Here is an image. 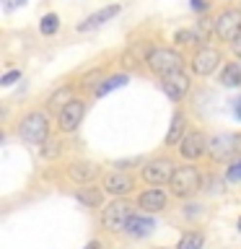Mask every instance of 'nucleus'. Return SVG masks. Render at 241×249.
I'll list each match as a JSON object with an SVG mask.
<instances>
[{
	"mask_svg": "<svg viewBox=\"0 0 241 249\" xmlns=\"http://www.w3.org/2000/svg\"><path fill=\"white\" fill-rule=\"evenodd\" d=\"M223 65V54L218 47L213 44H202L194 50V54L189 57V73L197 78H210L218 68Z\"/></svg>",
	"mask_w": 241,
	"mask_h": 249,
	"instance_id": "6e6552de",
	"label": "nucleus"
},
{
	"mask_svg": "<svg viewBox=\"0 0 241 249\" xmlns=\"http://www.w3.org/2000/svg\"><path fill=\"white\" fill-rule=\"evenodd\" d=\"M39 153H42V159H47V161H54V159H57V156L62 153V145L57 143V140H47V143L42 145V148H39Z\"/></svg>",
	"mask_w": 241,
	"mask_h": 249,
	"instance_id": "393cba45",
	"label": "nucleus"
},
{
	"mask_svg": "<svg viewBox=\"0 0 241 249\" xmlns=\"http://www.w3.org/2000/svg\"><path fill=\"white\" fill-rule=\"evenodd\" d=\"M130 83V75L127 73H114V75H104V81H101L96 89H93V96L96 99H104V96H109L112 91H117V89H122V86H127Z\"/></svg>",
	"mask_w": 241,
	"mask_h": 249,
	"instance_id": "6ab92c4d",
	"label": "nucleus"
},
{
	"mask_svg": "<svg viewBox=\"0 0 241 249\" xmlns=\"http://www.w3.org/2000/svg\"><path fill=\"white\" fill-rule=\"evenodd\" d=\"M158 249H161V247H158Z\"/></svg>",
	"mask_w": 241,
	"mask_h": 249,
	"instance_id": "72a5a7b5",
	"label": "nucleus"
},
{
	"mask_svg": "<svg viewBox=\"0 0 241 249\" xmlns=\"http://www.w3.org/2000/svg\"><path fill=\"white\" fill-rule=\"evenodd\" d=\"M187 114L182 112V109H176L174 114H171V124H169V130H166V138H163V145L171 148V145H179L182 143V138L187 135Z\"/></svg>",
	"mask_w": 241,
	"mask_h": 249,
	"instance_id": "f3484780",
	"label": "nucleus"
},
{
	"mask_svg": "<svg viewBox=\"0 0 241 249\" xmlns=\"http://www.w3.org/2000/svg\"><path fill=\"white\" fill-rule=\"evenodd\" d=\"M138 213V205L130 202L127 197H112L101 208L99 213V223L106 233H124L127 229V221Z\"/></svg>",
	"mask_w": 241,
	"mask_h": 249,
	"instance_id": "f03ea898",
	"label": "nucleus"
},
{
	"mask_svg": "<svg viewBox=\"0 0 241 249\" xmlns=\"http://www.w3.org/2000/svg\"><path fill=\"white\" fill-rule=\"evenodd\" d=\"M122 13V5H117V3H112V5H104V8H99L96 13H91V16H86V18L78 23V31L81 34H86V31H96L99 26H104L106 21H112L114 16H120Z\"/></svg>",
	"mask_w": 241,
	"mask_h": 249,
	"instance_id": "2eb2a0df",
	"label": "nucleus"
},
{
	"mask_svg": "<svg viewBox=\"0 0 241 249\" xmlns=\"http://www.w3.org/2000/svg\"><path fill=\"white\" fill-rule=\"evenodd\" d=\"M218 83L225 89H241V65L239 62H225L218 75Z\"/></svg>",
	"mask_w": 241,
	"mask_h": 249,
	"instance_id": "aec40b11",
	"label": "nucleus"
},
{
	"mask_svg": "<svg viewBox=\"0 0 241 249\" xmlns=\"http://www.w3.org/2000/svg\"><path fill=\"white\" fill-rule=\"evenodd\" d=\"M202 171L194 166V163H182V166H176L174 177H171L169 182V192L171 197L176 200H192L194 195L202 190Z\"/></svg>",
	"mask_w": 241,
	"mask_h": 249,
	"instance_id": "7ed1b4c3",
	"label": "nucleus"
},
{
	"mask_svg": "<svg viewBox=\"0 0 241 249\" xmlns=\"http://www.w3.org/2000/svg\"><path fill=\"white\" fill-rule=\"evenodd\" d=\"M16 135H18L23 143L29 145H39L42 148L52 135V122L47 109H31L16 122Z\"/></svg>",
	"mask_w": 241,
	"mask_h": 249,
	"instance_id": "f257e3e1",
	"label": "nucleus"
},
{
	"mask_svg": "<svg viewBox=\"0 0 241 249\" xmlns=\"http://www.w3.org/2000/svg\"><path fill=\"white\" fill-rule=\"evenodd\" d=\"M192 89V78L187 70H179V73H171L166 78H161V91L166 93L171 101H182Z\"/></svg>",
	"mask_w": 241,
	"mask_h": 249,
	"instance_id": "4468645a",
	"label": "nucleus"
},
{
	"mask_svg": "<svg viewBox=\"0 0 241 249\" xmlns=\"http://www.w3.org/2000/svg\"><path fill=\"white\" fill-rule=\"evenodd\" d=\"M174 171H176V161L169 153H158V156L145 159V163L140 166V179L148 187H163V184L169 187Z\"/></svg>",
	"mask_w": 241,
	"mask_h": 249,
	"instance_id": "39448f33",
	"label": "nucleus"
},
{
	"mask_svg": "<svg viewBox=\"0 0 241 249\" xmlns=\"http://www.w3.org/2000/svg\"><path fill=\"white\" fill-rule=\"evenodd\" d=\"M207 156L215 163H231L241 159V132H218L207 140Z\"/></svg>",
	"mask_w": 241,
	"mask_h": 249,
	"instance_id": "423d86ee",
	"label": "nucleus"
},
{
	"mask_svg": "<svg viewBox=\"0 0 241 249\" xmlns=\"http://www.w3.org/2000/svg\"><path fill=\"white\" fill-rule=\"evenodd\" d=\"M26 0H3V8L5 11H16V8H21Z\"/></svg>",
	"mask_w": 241,
	"mask_h": 249,
	"instance_id": "cd10ccee",
	"label": "nucleus"
},
{
	"mask_svg": "<svg viewBox=\"0 0 241 249\" xmlns=\"http://www.w3.org/2000/svg\"><path fill=\"white\" fill-rule=\"evenodd\" d=\"M233 114H236V120H241V99L233 101Z\"/></svg>",
	"mask_w": 241,
	"mask_h": 249,
	"instance_id": "2f4dec72",
	"label": "nucleus"
},
{
	"mask_svg": "<svg viewBox=\"0 0 241 249\" xmlns=\"http://www.w3.org/2000/svg\"><path fill=\"white\" fill-rule=\"evenodd\" d=\"M239 36H241V8H223L215 16V39L233 44Z\"/></svg>",
	"mask_w": 241,
	"mask_h": 249,
	"instance_id": "f8f14e48",
	"label": "nucleus"
},
{
	"mask_svg": "<svg viewBox=\"0 0 241 249\" xmlns=\"http://www.w3.org/2000/svg\"><path fill=\"white\" fill-rule=\"evenodd\" d=\"M65 174H68V179H70L75 187L93 184L99 177H104V174H101V166H99V163H96V161H88V159H75V161H70L68 169H65Z\"/></svg>",
	"mask_w": 241,
	"mask_h": 249,
	"instance_id": "ddd939ff",
	"label": "nucleus"
},
{
	"mask_svg": "<svg viewBox=\"0 0 241 249\" xmlns=\"http://www.w3.org/2000/svg\"><path fill=\"white\" fill-rule=\"evenodd\" d=\"M145 65L148 70H151L153 75H158V78H166L171 73H179V70H184L187 65V60H184V54L174 50V47H153L151 52L145 54Z\"/></svg>",
	"mask_w": 241,
	"mask_h": 249,
	"instance_id": "20e7f679",
	"label": "nucleus"
},
{
	"mask_svg": "<svg viewBox=\"0 0 241 249\" xmlns=\"http://www.w3.org/2000/svg\"><path fill=\"white\" fill-rule=\"evenodd\" d=\"M207 135L202 130H187V135L182 138V143L176 145V153H179V159H182L184 163H194V161H200V159H205L207 156Z\"/></svg>",
	"mask_w": 241,
	"mask_h": 249,
	"instance_id": "9d476101",
	"label": "nucleus"
},
{
	"mask_svg": "<svg viewBox=\"0 0 241 249\" xmlns=\"http://www.w3.org/2000/svg\"><path fill=\"white\" fill-rule=\"evenodd\" d=\"M225 182H231V184H239L241 182V159L231 161L228 166H225Z\"/></svg>",
	"mask_w": 241,
	"mask_h": 249,
	"instance_id": "a878e982",
	"label": "nucleus"
},
{
	"mask_svg": "<svg viewBox=\"0 0 241 249\" xmlns=\"http://www.w3.org/2000/svg\"><path fill=\"white\" fill-rule=\"evenodd\" d=\"M83 249H104V244H101L99 239H91V241H88V244H86Z\"/></svg>",
	"mask_w": 241,
	"mask_h": 249,
	"instance_id": "7c9ffc66",
	"label": "nucleus"
},
{
	"mask_svg": "<svg viewBox=\"0 0 241 249\" xmlns=\"http://www.w3.org/2000/svg\"><path fill=\"white\" fill-rule=\"evenodd\" d=\"M192 11H197V13H202V11H207V0H192Z\"/></svg>",
	"mask_w": 241,
	"mask_h": 249,
	"instance_id": "c85d7f7f",
	"label": "nucleus"
},
{
	"mask_svg": "<svg viewBox=\"0 0 241 249\" xmlns=\"http://www.w3.org/2000/svg\"><path fill=\"white\" fill-rule=\"evenodd\" d=\"M135 205L140 213H148V215L163 213L171 205V192L163 190V187H145V190L135 195Z\"/></svg>",
	"mask_w": 241,
	"mask_h": 249,
	"instance_id": "9b49d317",
	"label": "nucleus"
},
{
	"mask_svg": "<svg viewBox=\"0 0 241 249\" xmlns=\"http://www.w3.org/2000/svg\"><path fill=\"white\" fill-rule=\"evenodd\" d=\"M205 247V231H184L174 249H202Z\"/></svg>",
	"mask_w": 241,
	"mask_h": 249,
	"instance_id": "5701e85b",
	"label": "nucleus"
},
{
	"mask_svg": "<svg viewBox=\"0 0 241 249\" xmlns=\"http://www.w3.org/2000/svg\"><path fill=\"white\" fill-rule=\"evenodd\" d=\"M155 229V221H153V215H148V213H138L127 221V229H124V236H130V239H145V236H151Z\"/></svg>",
	"mask_w": 241,
	"mask_h": 249,
	"instance_id": "dca6fc26",
	"label": "nucleus"
},
{
	"mask_svg": "<svg viewBox=\"0 0 241 249\" xmlns=\"http://www.w3.org/2000/svg\"><path fill=\"white\" fill-rule=\"evenodd\" d=\"M86 112H88V104H86V99H70L65 107L57 112L54 117V127H57L60 135H73V132L83 124L86 120Z\"/></svg>",
	"mask_w": 241,
	"mask_h": 249,
	"instance_id": "0eeeda50",
	"label": "nucleus"
},
{
	"mask_svg": "<svg viewBox=\"0 0 241 249\" xmlns=\"http://www.w3.org/2000/svg\"><path fill=\"white\" fill-rule=\"evenodd\" d=\"M104 190L101 187H93V184H86V187H78V190L73 192V197H75V202H81L83 208H104L106 202H104Z\"/></svg>",
	"mask_w": 241,
	"mask_h": 249,
	"instance_id": "a211bd4d",
	"label": "nucleus"
},
{
	"mask_svg": "<svg viewBox=\"0 0 241 249\" xmlns=\"http://www.w3.org/2000/svg\"><path fill=\"white\" fill-rule=\"evenodd\" d=\"M70 99H75V96H73V86H68V83H65V86H57V89L50 93V99H47V109L60 112V109L65 107Z\"/></svg>",
	"mask_w": 241,
	"mask_h": 249,
	"instance_id": "412c9836",
	"label": "nucleus"
},
{
	"mask_svg": "<svg viewBox=\"0 0 241 249\" xmlns=\"http://www.w3.org/2000/svg\"><path fill=\"white\" fill-rule=\"evenodd\" d=\"M174 42L176 44H189V47H202V44H207V39L200 34V29L197 26H192V29H179L176 34H174Z\"/></svg>",
	"mask_w": 241,
	"mask_h": 249,
	"instance_id": "4be33fe9",
	"label": "nucleus"
},
{
	"mask_svg": "<svg viewBox=\"0 0 241 249\" xmlns=\"http://www.w3.org/2000/svg\"><path fill=\"white\" fill-rule=\"evenodd\" d=\"M231 52H233V54H236V57L241 60V36H239V39H236V42H233V44H231Z\"/></svg>",
	"mask_w": 241,
	"mask_h": 249,
	"instance_id": "c756f323",
	"label": "nucleus"
},
{
	"mask_svg": "<svg viewBox=\"0 0 241 249\" xmlns=\"http://www.w3.org/2000/svg\"><path fill=\"white\" fill-rule=\"evenodd\" d=\"M57 29H60V16L57 13H44L42 21H39V31H42L44 36H52V34H57Z\"/></svg>",
	"mask_w": 241,
	"mask_h": 249,
	"instance_id": "b1692460",
	"label": "nucleus"
},
{
	"mask_svg": "<svg viewBox=\"0 0 241 249\" xmlns=\"http://www.w3.org/2000/svg\"><path fill=\"white\" fill-rule=\"evenodd\" d=\"M99 187L109 195V197H130V195L138 190V177H132L130 171H124V169H112L101 177Z\"/></svg>",
	"mask_w": 241,
	"mask_h": 249,
	"instance_id": "1a4fd4ad",
	"label": "nucleus"
},
{
	"mask_svg": "<svg viewBox=\"0 0 241 249\" xmlns=\"http://www.w3.org/2000/svg\"><path fill=\"white\" fill-rule=\"evenodd\" d=\"M18 78H21V70H8V73L0 78V83H3V86H13Z\"/></svg>",
	"mask_w": 241,
	"mask_h": 249,
	"instance_id": "bb28decb",
	"label": "nucleus"
},
{
	"mask_svg": "<svg viewBox=\"0 0 241 249\" xmlns=\"http://www.w3.org/2000/svg\"><path fill=\"white\" fill-rule=\"evenodd\" d=\"M236 229H239V233H241V215H239V221H236Z\"/></svg>",
	"mask_w": 241,
	"mask_h": 249,
	"instance_id": "473e14b6",
	"label": "nucleus"
}]
</instances>
